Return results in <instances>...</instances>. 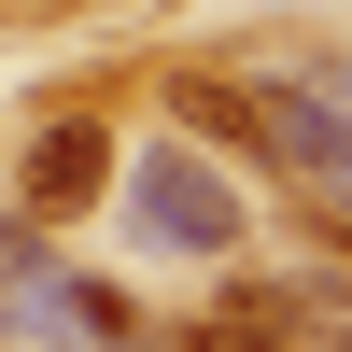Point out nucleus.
Listing matches in <instances>:
<instances>
[{
  "label": "nucleus",
  "mask_w": 352,
  "mask_h": 352,
  "mask_svg": "<svg viewBox=\"0 0 352 352\" xmlns=\"http://www.w3.org/2000/svg\"><path fill=\"white\" fill-rule=\"evenodd\" d=\"M127 212H141V240H169V254H212V268L240 254V197H226L212 155H141Z\"/></svg>",
  "instance_id": "obj_1"
},
{
  "label": "nucleus",
  "mask_w": 352,
  "mask_h": 352,
  "mask_svg": "<svg viewBox=\"0 0 352 352\" xmlns=\"http://www.w3.org/2000/svg\"><path fill=\"white\" fill-rule=\"evenodd\" d=\"M254 155H282L296 184H352V113H338V85H254Z\"/></svg>",
  "instance_id": "obj_2"
},
{
  "label": "nucleus",
  "mask_w": 352,
  "mask_h": 352,
  "mask_svg": "<svg viewBox=\"0 0 352 352\" xmlns=\"http://www.w3.org/2000/svg\"><path fill=\"white\" fill-rule=\"evenodd\" d=\"M99 155H113L99 127H43V155H28V212H85V197H99Z\"/></svg>",
  "instance_id": "obj_3"
},
{
  "label": "nucleus",
  "mask_w": 352,
  "mask_h": 352,
  "mask_svg": "<svg viewBox=\"0 0 352 352\" xmlns=\"http://www.w3.org/2000/svg\"><path fill=\"white\" fill-rule=\"evenodd\" d=\"M169 113H184V141H226V155H254V85L184 71V85H169Z\"/></svg>",
  "instance_id": "obj_4"
}]
</instances>
